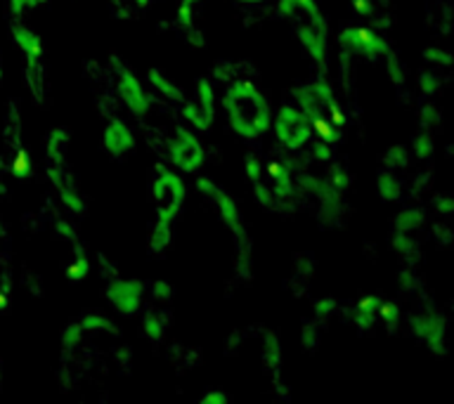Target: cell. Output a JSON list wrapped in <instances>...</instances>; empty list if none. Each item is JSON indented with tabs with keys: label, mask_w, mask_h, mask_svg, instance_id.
Segmentation results:
<instances>
[{
	"label": "cell",
	"mask_w": 454,
	"mask_h": 404,
	"mask_svg": "<svg viewBox=\"0 0 454 404\" xmlns=\"http://www.w3.org/2000/svg\"><path fill=\"white\" fill-rule=\"evenodd\" d=\"M145 293H147V286L140 279H121V276H112V282L106 284L105 291L106 303L126 317H133L142 310Z\"/></svg>",
	"instance_id": "cell-13"
},
{
	"label": "cell",
	"mask_w": 454,
	"mask_h": 404,
	"mask_svg": "<svg viewBox=\"0 0 454 404\" xmlns=\"http://www.w3.org/2000/svg\"><path fill=\"white\" fill-rule=\"evenodd\" d=\"M308 147H312V159H315V161H329V159H333V144H332V142L319 140V137L315 140V137H312Z\"/></svg>",
	"instance_id": "cell-38"
},
{
	"label": "cell",
	"mask_w": 454,
	"mask_h": 404,
	"mask_svg": "<svg viewBox=\"0 0 454 404\" xmlns=\"http://www.w3.org/2000/svg\"><path fill=\"white\" fill-rule=\"evenodd\" d=\"M166 329H168V319L166 315H161L159 310H149L145 317H142V333L145 338L152 340V343H161L166 338Z\"/></svg>",
	"instance_id": "cell-22"
},
{
	"label": "cell",
	"mask_w": 454,
	"mask_h": 404,
	"mask_svg": "<svg viewBox=\"0 0 454 404\" xmlns=\"http://www.w3.org/2000/svg\"><path fill=\"white\" fill-rule=\"evenodd\" d=\"M340 52H348L350 57H360L367 62L383 59L390 45L381 34H376L369 27H346L339 31Z\"/></svg>",
	"instance_id": "cell-12"
},
{
	"label": "cell",
	"mask_w": 454,
	"mask_h": 404,
	"mask_svg": "<svg viewBox=\"0 0 454 404\" xmlns=\"http://www.w3.org/2000/svg\"><path fill=\"white\" fill-rule=\"evenodd\" d=\"M410 163V152H407V147H403V144H393V147L383 154V166L390 170H400L404 168Z\"/></svg>",
	"instance_id": "cell-29"
},
{
	"label": "cell",
	"mask_w": 454,
	"mask_h": 404,
	"mask_svg": "<svg viewBox=\"0 0 454 404\" xmlns=\"http://www.w3.org/2000/svg\"><path fill=\"white\" fill-rule=\"evenodd\" d=\"M272 133H275V140L282 144L286 152H301L310 144V140L315 137L312 133V126L308 116H305L296 105H282L277 109V113H272Z\"/></svg>",
	"instance_id": "cell-8"
},
{
	"label": "cell",
	"mask_w": 454,
	"mask_h": 404,
	"mask_svg": "<svg viewBox=\"0 0 454 404\" xmlns=\"http://www.w3.org/2000/svg\"><path fill=\"white\" fill-rule=\"evenodd\" d=\"M417 88L424 92L426 97H431L440 90V76L435 71H421L417 76Z\"/></svg>",
	"instance_id": "cell-33"
},
{
	"label": "cell",
	"mask_w": 454,
	"mask_h": 404,
	"mask_svg": "<svg viewBox=\"0 0 454 404\" xmlns=\"http://www.w3.org/2000/svg\"><path fill=\"white\" fill-rule=\"evenodd\" d=\"M102 147L112 159L123 161L135 152V133L123 119H112L102 133Z\"/></svg>",
	"instance_id": "cell-16"
},
{
	"label": "cell",
	"mask_w": 454,
	"mask_h": 404,
	"mask_svg": "<svg viewBox=\"0 0 454 404\" xmlns=\"http://www.w3.org/2000/svg\"><path fill=\"white\" fill-rule=\"evenodd\" d=\"M187 201V184L177 173L159 168L154 183H152V204H154L156 220L176 222L177 215L183 213Z\"/></svg>",
	"instance_id": "cell-7"
},
{
	"label": "cell",
	"mask_w": 454,
	"mask_h": 404,
	"mask_svg": "<svg viewBox=\"0 0 454 404\" xmlns=\"http://www.w3.org/2000/svg\"><path fill=\"white\" fill-rule=\"evenodd\" d=\"M379 322H383L388 329H393V326L400 322V310H397V305L388 303V300H381V303H379Z\"/></svg>",
	"instance_id": "cell-37"
},
{
	"label": "cell",
	"mask_w": 454,
	"mask_h": 404,
	"mask_svg": "<svg viewBox=\"0 0 454 404\" xmlns=\"http://www.w3.org/2000/svg\"><path fill=\"white\" fill-rule=\"evenodd\" d=\"M12 31V41L17 50L24 57V81L31 92V97L35 102L45 99V90H48V69H45V48H43V38L35 34L34 28L24 27L20 17L10 24Z\"/></svg>",
	"instance_id": "cell-6"
},
{
	"label": "cell",
	"mask_w": 454,
	"mask_h": 404,
	"mask_svg": "<svg viewBox=\"0 0 454 404\" xmlns=\"http://www.w3.org/2000/svg\"><path fill=\"white\" fill-rule=\"evenodd\" d=\"M411 331L419 340H424L426 347L431 350L433 354H442L447 353V322L442 319V315L438 312H426V315H419V317L411 319Z\"/></svg>",
	"instance_id": "cell-14"
},
{
	"label": "cell",
	"mask_w": 454,
	"mask_h": 404,
	"mask_svg": "<svg viewBox=\"0 0 454 404\" xmlns=\"http://www.w3.org/2000/svg\"><path fill=\"white\" fill-rule=\"evenodd\" d=\"M50 0H7V7L14 17H21V14L31 12V10H43L48 7Z\"/></svg>",
	"instance_id": "cell-34"
},
{
	"label": "cell",
	"mask_w": 454,
	"mask_h": 404,
	"mask_svg": "<svg viewBox=\"0 0 454 404\" xmlns=\"http://www.w3.org/2000/svg\"><path fill=\"white\" fill-rule=\"evenodd\" d=\"M438 119L440 112L435 109V105H431V102L419 109V120H421V128H424V130H431L433 123H438Z\"/></svg>",
	"instance_id": "cell-39"
},
{
	"label": "cell",
	"mask_w": 454,
	"mask_h": 404,
	"mask_svg": "<svg viewBox=\"0 0 454 404\" xmlns=\"http://www.w3.org/2000/svg\"><path fill=\"white\" fill-rule=\"evenodd\" d=\"M78 322H81V326H83V331L119 336V326L114 324L112 319L106 317V315H102V312H90V315H85V317H81Z\"/></svg>",
	"instance_id": "cell-24"
},
{
	"label": "cell",
	"mask_w": 454,
	"mask_h": 404,
	"mask_svg": "<svg viewBox=\"0 0 454 404\" xmlns=\"http://www.w3.org/2000/svg\"><path fill=\"white\" fill-rule=\"evenodd\" d=\"M379 303H381L379 296H364L360 298V303L355 305L353 322L360 331L374 329V324L379 322Z\"/></svg>",
	"instance_id": "cell-19"
},
{
	"label": "cell",
	"mask_w": 454,
	"mask_h": 404,
	"mask_svg": "<svg viewBox=\"0 0 454 404\" xmlns=\"http://www.w3.org/2000/svg\"><path fill=\"white\" fill-rule=\"evenodd\" d=\"M277 12L296 34L298 43L303 45L305 55L310 57L315 69L325 74L329 66V24L317 3L315 0H277Z\"/></svg>",
	"instance_id": "cell-2"
},
{
	"label": "cell",
	"mask_w": 454,
	"mask_h": 404,
	"mask_svg": "<svg viewBox=\"0 0 454 404\" xmlns=\"http://www.w3.org/2000/svg\"><path fill=\"white\" fill-rule=\"evenodd\" d=\"M0 78H3V62H0Z\"/></svg>",
	"instance_id": "cell-47"
},
{
	"label": "cell",
	"mask_w": 454,
	"mask_h": 404,
	"mask_svg": "<svg viewBox=\"0 0 454 404\" xmlns=\"http://www.w3.org/2000/svg\"><path fill=\"white\" fill-rule=\"evenodd\" d=\"M336 300L333 298H322V300H317L315 303V317L317 319H326V317H332L333 312H336Z\"/></svg>",
	"instance_id": "cell-40"
},
{
	"label": "cell",
	"mask_w": 454,
	"mask_h": 404,
	"mask_svg": "<svg viewBox=\"0 0 454 404\" xmlns=\"http://www.w3.org/2000/svg\"><path fill=\"white\" fill-rule=\"evenodd\" d=\"M5 183H3V177H0V197H5Z\"/></svg>",
	"instance_id": "cell-45"
},
{
	"label": "cell",
	"mask_w": 454,
	"mask_h": 404,
	"mask_svg": "<svg viewBox=\"0 0 454 404\" xmlns=\"http://www.w3.org/2000/svg\"><path fill=\"white\" fill-rule=\"evenodd\" d=\"M433 208L440 213V215H450L454 211V201L450 194H442V197L433 198Z\"/></svg>",
	"instance_id": "cell-43"
},
{
	"label": "cell",
	"mask_w": 454,
	"mask_h": 404,
	"mask_svg": "<svg viewBox=\"0 0 454 404\" xmlns=\"http://www.w3.org/2000/svg\"><path fill=\"white\" fill-rule=\"evenodd\" d=\"M71 135L67 128H52L45 140V159H48V177L55 191L59 194V201L71 215H83L85 198L78 191L76 177L69 168V144Z\"/></svg>",
	"instance_id": "cell-4"
},
{
	"label": "cell",
	"mask_w": 454,
	"mask_h": 404,
	"mask_svg": "<svg viewBox=\"0 0 454 404\" xmlns=\"http://www.w3.org/2000/svg\"><path fill=\"white\" fill-rule=\"evenodd\" d=\"M88 272H90V258L85 253V248H74V258H71V262L67 265V279H69V282H83L85 276H88Z\"/></svg>",
	"instance_id": "cell-26"
},
{
	"label": "cell",
	"mask_w": 454,
	"mask_h": 404,
	"mask_svg": "<svg viewBox=\"0 0 454 404\" xmlns=\"http://www.w3.org/2000/svg\"><path fill=\"white\" fill-rule=\"evenodd\" d=\"M112 64L114 76H116V95H119L121 105L126 106L135 119H145L149 109H152V95H149L145 83L135 76V71L121 57L112 55Z\"/></svg>",
	"instance_id": "cell-9"
},
{
	"label": "cell",
	"mask_w": 454,
	"mask_h": 404,
	"mask_svg": "<svg viewBox=\"0 0 454 404\" xmlns=\"http://www.w3.org/2000/svg\"><path fill=\"white\" fill-rule=\"evenodd\" d=\"M197 190L204 194L213 204L215 213L223 220V225L227 227V232L232 234L234 244L239 248V269L241 275L251 269V241H248L247 225H244V215H241L239 204L230 197V191H225L218 183H213L211 177H197Z\"/></svg>",
	"instance_id": "cell-5"
},
{
	"label": "cell",
	"mask_w": 454,
	"mask_h": 404,
	"mask_svg": "<svg viewBox=\"0 0 454 404\" xmlns=\"http://www.w3.org/2000/svg\"><path fill=\"white\" fill-rule=\"evenodd\" d=\"M244 175H247L248 183H258V180H262V175H265V163H262L261 156H244Z\"/></svg>",
	"instance_id": "cell-31"
},
{
	"label": "cell",
	"mask_w": 454,
	"mask_h": 404,
	"mask_svg": "<svg viewBox=\"0 0 454 404\" xmlns=\"http://www.w3.org/2000/svg\"><path fill=\"white\" fill-rule=\"evenodd\" d=\"M376 187H379V197L383 201H397V198H403V184L397 180L395 170H381L379 177H376Z\"/></svg>",
	"instance_id": "cell-23"
},
{
	"label": "cell",
	"mask_w": 454,
	"mask_h": 404,
	"mask_svg": "<svg viewBox=\"0 0 454 404\" xmlns=\"http://www.w3.org/2000/svg\"><path fill=\"white\" fill-rule=\"evenodd\" d=\"M424 62L433 64V66H450L452 64V55L447 50L438 48V45H428L424 50Z\"/></svg>",
	"instance_id": "cell-35"
},
{
	"label": "cell",
	"mask_w": 454,
	"mask_h": 404,
	"mask_svg": "<svg viewBox=\"0 0 454 404\" xmlns=\"http://www.w3.org/2000/svg\"><path fill=\"white\" fill-rule=\"evenodd\" d=\"M173 244V222H166V220H154L149 225L147 234V248L154 255H161L166 248Z\"/></svg>",
	"instance_id": "cell-21"
},
{
	"label": "cell",
	"mask_w": 454,
	"mask_h": 404,
	"mask_svg": "<svg viewBox=\"0 0 454 404\" xmlns=\"http://www.w3.org/2000/svg\"><path fill=\"white\" fill-rule=\"evenodd\" d=\"M230 402V395H227L225 390H208L201 395L199 404H227Z\"/></svg>",
	"instance_id": "cell-42"
},
{
	"label": "cell",
	"mask_w": 454,
	"mask_h": 404,
	"mask_svg": "<svg viewBox=\"0 0 454 404\" xmlns=\"http://www.w3.org/2000/svg\"><path fill=\"white\" fill-rule=\"evenodd\" d=\"M262 364L268 367V371L275 378H279L282 371V343L275 331H265L262 336Z\"/></svg>",
	"instance_id": "cell-20"
},
{
	"label": "cell",
	"mask_w": 454,
	"mask_h": 404,
	"mask_svg": "<svg viewBox=\"0 0 454 404\" xmlns=\"http://www.w3.org/2000/svg\"><path fill=\"white\" fill-rule=\"evenodd\" d=\"M215 105H218V99H215L213 83L208 78H199L190 97L184 95L180 109H183V119L197 133H208L213 128V120H215Z\"/></svg>",
	"instance_id": "cell-10"
},
{
	"label": "cell",
	"mask_w": 454,
	"mask_h": 404,
	"mask_svg": "<svg viewBox=\"0 0 454 404\" xmlns=\"http://www.w3.org/2000/svg\"><path fill=\"white\" fill-rule=\"evenodd\" d=\"M353 3V10L362 17H372V14L379 10V0H350Z\"/></svg>",
	"instance_id": "cell-41"
},
{
	"label": "cell",
	"mask_w": 454,
	"mask_h": 404,
	"mask_svg": "<svg viewBox=\"0 0 454 404\" xmlns=\"http://www.w3.org/2000/svg\"><path fill=\"white\" fill-rule=\"evenodd\" d=\"M232 3H239V5H262L265 0H232Z\"/></svg>",
	"instance_id": "cell-44"
},
{
	"label": "cell",
	"mask_w": 454,
	"mask_h": 404,
	"mask_svg": "<svg viewBox=\"0 0 454 404\" xmlns=\"http://www.w3.org/2000/svg\"><path fill=\"white\" fill-rule=\"evenodd\" d=\"M220 102H223L230 128L244 140H261L270 130L272 106L265 92L251 81H230Z\"/></svg>",
	"instance_id": "cell-1"
},
{
	"label": "cell",
	"mask_w": 454,
	"mask_h": 404,
	"mask_svg": "<svg viewBox=\"0 0 454 404\" xmlns=\"http://www.w3.org/2000/svg\"><path fill=\"white\" fill-rule=\"evenodd\" d=\"M199 5H201V0H180V3H177L176 21L177 27H180V31L184 34V38H187L192 45L204 48V34L197 28Z\"/></svg>",
	"instance_id": "cell-17"
},
{
	"label": "cell",
	"mask_w": 454,
	"mask_h": 404,
	"mask_svg": "<svg viewBox=\"0 0 454 404\" xmlns=\"http://www.w3.org/2000/svg\"><path fill=\"white\" fill-rule=\"evenodd\" d=\"M168 161L180 173L197 175L206 163L204 142L199 140V135L192 133L190 128H176V133L168 142Z\"/></svg>",
	"instance_id": "cell-11"
},
{
	"label": "cell",
	"mask_w": 454,
	"mask_h": 404,
	"mask_svg": "<svg viewBox=\"0 0 454 404\" xmlns=\"http://www.w3.org/2000/svg\"><path fill=\"white\" fill-rule=\"evenodd\" d=\"M5 144L10 147V168H12L14 175L24 177L28 170V154L27 147H24V142H21V116L20 109L14 106V102L7 109V123H5Z\"/></svg>",
	"instance_id": "cell-15"
},
{
	"label": "cell",
	"mask_w": 454,
	"mask_h": 404,
	"mask_svg": "<svg viewBox=\"0 0 454 404\" xmlns=\"http://www.w3.org/2000/svg\"><path fill=\"white\" fill-rule=\"evenodd\" d=\"M386 59V71H388V78L393 81L395 85H403L404 83V69H403V62H400V57L393 48L383 55Z\"/></svg>",
	"instance_id": "cell-30"
},
{
	"label": "cell",
	"mask_w": 454,
	"mask_h": 404,
	"mask_svg": "<svg viewBox=\"0 0 454 404\" xmlns=\"http://www.w3.org/2000/svg\"><path fill=\"white\" fill-rule=\"evenodd\" d=\"M147 289H149V296H152V300H156V303H168V300H173V296H176L173 284L163 282V279H154V282L149 284Z\"/></svg>",
	"instance_id": "cell-32"
},
{
	"label": "cell",
	"mask_w": 454,
	"mask_h": 404,
	"mask_svg": "<svg viewBox=\"0 0 454 404\" xmlns=\"http://www.w3.org/2000/svg\"><path fill=\"white\" fill-rule=\"evenodd\" d=\"M0 388H3V360H0Z\"/></svg>",
	"instance_id": "cell-46"
},
{
	"label": "cell",
	"mask_w": 454,
	"mask_h": 404,
	"mask_svg": "<svg viewBox=\"0 0 454 404\" xmlns=\"http://www.w3.org/2000/svg\"><path fill=\"white\" fill-rule=\"evenodd\" d=\"M83 326H81V322H71V324H67L62 329V346L67 347V350H71V347H76L81 340H83Z\"/></svg>",
	"instance_id": "cell-36"
},
{
	"label": "cell",
	"mask_w": 454,
	"mask_h": 404,
	"mask_svg": "<svg viewBox=\"0 0 454 404\" xmlns=\"http://www.w3.org/2000/svg\"><path fill=\"white\" fill-rule=\"evenodd\" d=\"M424 211H419V208H404L395 215V232H403V234H414L419 227L424 225Z\"/></svg>",
	"instance_id": "cell-27"
},
{
	"label": "cell",
	"mask_w": 454,
	"mask_h": 404,
	"mask_svg": "<svg viewBox=\"0 0 454 404\" xmlns=\"http://www.w3.org/2000/svg\"><path fill=\"white\" fill-rule=\"evenodd\" d=\"M5 237L3 225H0V239ZM12 293V272H10V260H7L5 248L0 246V310H5L7 300Z\"/></svg>",
	"instance_id": "cell-25"
},
{
	"label": "cell",
	"mask_w": 454,
	"mask_h": 404,
	"mask_svg": "<svg viewBox=\"0 0 454 404\" xmlns=\"http://www.w3.org/2000/svg\"><path fill=\"white\" fill-rule=\"evenodd\" d=\"M296 106L308 116L312 126V133L319 135V140H326L336 144V140L343 133L346 119L340 112L336 92L325 78H315L310 83L298 85L294 90Z\"/></svg>",
	"instance_id": "cell-3"
},
{
	"label": "cell",
	"mask_w": 454,
	"mask_h": 404,
	"mask_svg": "<svg viewBox=\"0 0 454 404\" xmlns=\"http://www.w3.org/2000/svg\"><path fill=\"white\" fill-rule=\"evenodd\" d=\"M411 152L417 156L419 161H426V159H431V154L435 152V140H433L431 130H424V133H419L411 142Z\"/></svg>",
	"instance_id": "cell-28"
},
{
	"label": "cell",
	"mask_w": 454,
	"mask_h": 404,
	"mask_svg": "<svg viewBox=\"0 0 454 404\" xmlns=\"http://www.w3.org/2000/svg\"><path fill=\"white\" fill-rule=\"evenodd\" d=\"M147 83L149 88L159 95L161 99H166V102H173V105H183L184 99V92L183 88L173 81V78H168L166 74H163L161 69H149L147 71Z\"/></svg>",
	"instance_id": "cell-18"
}]
</instances>
